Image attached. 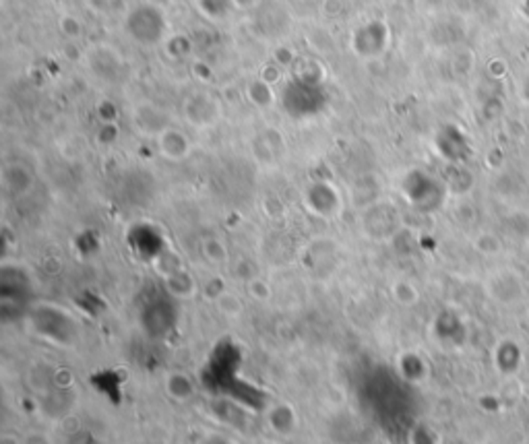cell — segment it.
<instances>
[{"instance_id": "3", "label": "cell", "mask_w": 529, "mask_h": 444, "mask_svg": "<svg viewBox=\"0 0 529 444\" xmlns=\"http://www.w3.org/2000/svg\"><path fill=\"white\" fill-rule=\"evenodd\" d=\"M269 422L273 430H277L282 434H290L296 428V414L290 405H277L269 414Z\"/></svg>"}, {"instance_id": "2", "label": "cell", "mask_w": 529, "mask_h": 444, "mask_svg": "<svg viewBox=\"0 0 529 444\" xmlns=\"http://www.w3.org/2000/svg\"><path fill=\"white\" fill-rule=\"evenodd\" d=\"M165 391L174 399H178V401H187V399L195 395V384L187 375H182V372H172V375L165 378Z\"/></svg>"}, {"instance_id": "4", "label": "cell", "mask_w": 529, "mask_h": 444, "mask_svg": "<svg viewBox=\"0 0 529 444\" xmlns=\"http://www.w3.org/2000/svg\"><path fill=\"white\" fill-rule=\"evenodd\" d=\"M205 444H229L226 439H221V436H212Z\"/></svg>"}, {"instance_id": "1", "label": "cell", "mask_w": 529, "mask_h": 444, "mask_svg": "<svg viewBox=\"0 0 529 444\" xmlns=\"http://www.w3.org/2000/svg\"><path fill=\"white\" fill-rule=\"evenodd\" d=\"M141 327L148 333V337L164 339L178 323V311L172 294L165 295H151L141 308Z\"/></svg>"}]
</instances>
